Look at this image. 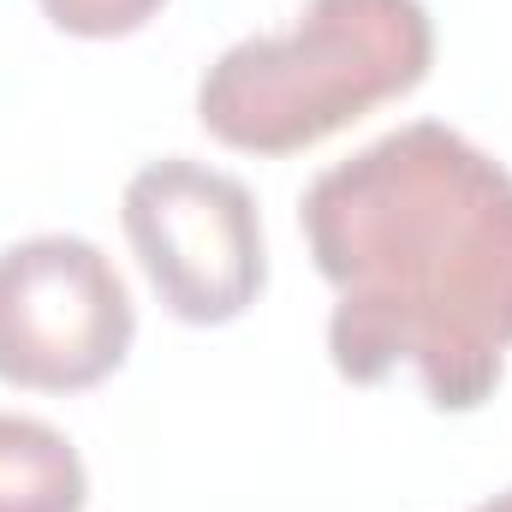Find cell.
<instances>
[{
    "mask_svg": "<svg viewBox=\"0 0 512 512\" xmlns=\"http://www.w3.org/2000/svg\"><path fill=\"white\" fill-rule=\"evenodd\" d=\"M298 227L334 286L328 358L346 382L411 364L435 411L495 399L512 352V173L489 149L411 120L316 173Z\"/></svg>",
    "mask_w": 512,
    "mask_h": 512,
    "instance_id": "6da1fadb",
    "label": "cell"
},
{
    "mask_svg": "<svg viewBox=\"0 0 512 512\" xmlns=\"http://www.w3.org/2000/svg\"><path fill=\"white\" fill-rule=\"evenodd\" d=\"M423 0H304L286 36L233 42L197 84V120L239 155H298L429 78Z\"/></svg>",
    "mask_w": 512,
    "mask_h": 512,
    "instance_id": "7a4b0ae2",
    "label": "cell"
},
{
    "mask_svg": "<svg viewBox=\"0 0 512 512\" xmlns=\"http://www.w3.org/2000/svg\"><path fill=\"white\" fill-rule=\"evenodd\" d=\"M120 221L167 316L191 328H221L256 304L268 251L256 197L233 173L191 155H161L126 179Z\"/></svg>",
    "mask_w": 512,
    "mask_h": 512,
    "instance_id": "3957f363",
    "label": "cell"
},
{
    "mask_svg": "<svg viewBox=\"0 0 512 512\" xmlns=\"http://www.w3.org/2000/svg\"><path fill=\"white\" fill-rule=\"evenodd\" d=\"M137 310L120 268L78 233H36L0 251V382L84 393L131 352Z\"/></svg>",
    "mask_w": 512,
    "mask_h": 512,
    "instance_id": "277c9868",
    "label": "cell"
},
{
    "mask_svg": "<svg viewBox=\"0 0 512 512\" xmlns=\"http://www.w3.org/2000/svg\"><path fill=\"white\" fill-rule=\"evenodd\" d=\"M90 471L78 447L42 423L0 411V512H84Z\"/></svg>",
    "mask_w": 512,
    "mask_h": 512,
    "instance_id": "5b68a950",
    "label": "cell"
},
{
    "mask_svg": "<svg viewBox=\"0 0 512 512\" xmlns=\"http://www.w3.org/2000/svg\"><path fill=\"white\" fill-rule=\"evenodd\" d=\"M48 12L54 30L66 36H84V42H114V36H131L143 30L167 0H36Z\"/></svg>",
    "mask_w": 512,
    "mask_h": 512,
    "instance_id": "8992f818",
    "label": "cell"
},
{
    "mask_svg": "<svg viewBox=\"0 0 512 512\" xmlns=\"http://www.w3.org/2000/svg\"><path fill=\"white\" fill-rule=\"evenodd\" d=\"M471 512H512V489H501V495H489L483 507H471Z\"/></svg>",
    "mask_w": 512,
    "mask_h": 512,
    "instance_id": "52a82bcc",
    "label": "cell"
}]
</instances>
